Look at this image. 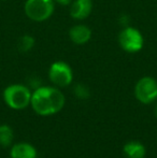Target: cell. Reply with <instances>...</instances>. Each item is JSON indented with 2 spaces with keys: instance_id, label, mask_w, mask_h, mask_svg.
<instances>
[{
  "instance_id": "1",
  "label": "cell",
  "mask_w": 157,
  "mask_h": 158,
  "mask_svg": "<svg viewBox=\"0 0 157 158\" xmlns=\"http://www.w3.org/2000/svg\"><path fill=\"white\" fill-rule=\"evenodd\" d=\"M65 96L59 88L53 86H41L36 88L32 93L30 106L37 114L48 116L61 111L65 106Z\"/></svg>"
},
{
  "instance_id": "2",
  "label": "cell",
  "mask_w": 157,
  "mask_h": 158,
  "mask_svg": "<svg viewBox=\"0 0 157 158\" xmlns=\"http://www.w3.org/2000/svg\"><path fill=\"white\" fill-rule=\"evenodd\" d=\"M32 93L25 85L12 84L3 92V99L6 106L13 110H24L31 102Z\"/></svg>"
},
{
  "instance_id": "3",
  "label": "cell",
  "mask_w": 157,
  "mask_h": 158,
  "mask_svg": "<svg viewBox=\"0 0 157 158\" xmlns=\"http://www.w3.org/2000/svg\"><path fill=\"white\" fill-rule=\"evenodd\" d=\"M25 14L34 22H44L54 12L53 0H27L25 2Z\"/></svg>"
},
{
  "instance_id": "4",
  "label": "cell",
  "mask_w": 157,
  "mask_h": 158,
  "mask_svg": "<svg viewBox=\"0 0 157 158\" xmlns=\"http://www.w3.org/2000/svg\"><path fill=\"white\" fill-rule=\"evenodd\" d=\"M118 44L125 52L137 53L142 50L144 39L142 33L134 27L126 26L118 33Z\"/></svg>"
},
{
  "instance_id": "5",
  "label": "cell",
  "mask_w": 157,
  "mask_h": 158,
  "mask_svg": "<svg viewBox=\"0 0 157 158\" xmlns=\"http://www.w3.org/2000/svg\"><path fill=\"white\" fill-rule=\"evenodd\" d=\"M134 96L141 103L150 104L157 99V81L152 77H143L134 86Z\"/></svg>"
},
{
  "instance_id": "6",
  "label": "cell",
  "mask_w": 157,
  "mask_h": 158,
  "mask_svg": "<svg viewBox=\"0 0 157 158\" xmlns=\"http://www.w3.org/2000/svg\"><path fill=\"white\" fill-rule=\"evenodd\" d=\"M50 81L57 87H66L73 80L71 67L65 61H56L52 64L48 70Z\"/></svg>"
},
{
  "instance_id": "7",
  "label": "cell",
  "mask_w": 157,
  "mask_h": 158,
  "mask_svg": "<svg viewBox=\"0 0 157 158\" xmlns=\"http://www.w3.org/2000/svg\"><path fill=\"white\" fill-rule=\"evenodd\" d=\"M93 10L92 0H74L70 6V15L74 19H84Z\"/></svg>"
},
{
  "instance_id": "8",
  "label": "cell",
  "mask_w": 157,
  "mask_h": 158,
  "mask_svg": "<svg viewBox=\"0 0 157 158\" xmlns=\"http://www.w3.org/2000/svg\"><path fill=\"white\" fill-rule=\"evenodd\" d=\"M11 158H37V150L27 142H19L12 145L10 151Z\"/></svg>"
},
{
  "instance_id": "9",
  "label": "cell",
  "mask_w": 157,
  "mask_h": 158,
  "mask_svg": "<svg viewBox=\"0 0 157 158\" xmlns=\"http://www.w3.org/2000/svg\"><path fill=\"white\" fill-rule=\"evenodd\" d=\"M69 38L74 44L83 45L92 38V30L85 25H76L69 30Z\"/></svg>"
},
{
  "instance_id": "10",
  "label": "cell",
  "mask_w": 157,
  "mask_h": 158,
  "mask_svg": "<svg viewBox=\"0 0 157 158\" xmlns=\"http://www.w3.org/2000/svg\"><path fill=\"white\" fill-rule=\"evenodd\" d=\"M124 154L127 158H144L147 154L145 146L139 141H129L123 148Z\"/></svg>"
},
{
  "instance_id": "11",
  "label": "cell",
  "mask_w": 157,
  "mask_h": 158,
  "mask_svg": "<svg viewBox=\"0 0 157 158\" xmlns=\"http://www.w3.org/2000/svg\"><path fill=\"white\" fill-rule=\"evenodd\" d=\"M13 130L9 125H0V145L9 148L13 142Z\"/></svg>"
},
{
  "instance_id": "12",
  "label": "cell",
  "mask_w": 157,
  "mask_h": 158,
  "mask_svg": "<svg viewBox=\"0 0 157 158\" xmlns=\"http://www.w3.org/2000/svg\"><path fill=\"white\" fill-rule=\"evenodd\" d=\"M35 45V39L34 37L29 35H24L21 37L17 42V48L21 53H27L34 48Z\"/></svg>"
},
{
  "instance_id": "13",
  "label": "cell",
  "mask_w": 157,
  "mask_h": 158,
  "mask_svg": "<svg viewBox=\"0 0 157 158\" xmlns=\"http://www.w3.org/2000/svg\"><path fill=\"white\" fill-rule=\"evenodd\" d=\"M73 93L76 98L83 99V100L89 98V95H90L88 87L86 85H84V84H76L73 88Z\"/></svg>"
},
{
  "instance_id": "14",
  "label": "cell",
  "mask_w": 157,
  "mask_h": 158,
  "mask_svg": "<svg viewBox=\"0 0 157 158\" xmlns=\"http://www.w3.org/2000/svg\"><path fill=\"white\" fill-rule=\"evenodd\" d=\"M54 1L61 6H68V4L72 3V0H54Z\"/></svg>"
},
{
  "instance_id": "15",
  "label": "cell",
  "mask_w": 157,
  "mask_h": 158,
  "mask_svg": "<svg viewBox=\"0 0 157 158\" xmlns=\"http://www.w3.org/2000/svg\"><path fill=\"white\" fill-rule=\"evenodd\" d=\"M155 114H156V116H157V106H156V109H155Z\"/></svg>"
},
{
  "instance_id": "16",
  "label": "cell",
  "mask_w": 157,
  "mask_h": 158,
  "mask_svg": "<svg viewBox=\"0 0 157 158\" xmlns=\"http://www.w3.org/2000/svg\"><path fill=\"white\" fill-rule=\"evenodd\" d=\"M1 1H4V0H1Z\"/></svg>"
}]
</instances>
